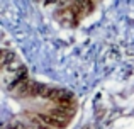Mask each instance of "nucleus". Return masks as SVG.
<instances>
[{"instance_id": "obj_4", "label": "nucleus", "mask_w": 134, "mask_h": 129, "mask_svg": "<svg viewBox=\"0 0 134 129\" xmlns=\"http://www.w3.org/2000/svg\"><path fill=\"white\" fill-rule=\"evenodd\" d=\"M39 119L43 121L44 124H48V126H51V127H56V129H61V127L66 126L65 119H59V117L53 116V114H41Z\"/></svg>"}, {"instance_id": "obj_3", "label": "nucleus", "mask_w": 134, "mask_h": 129, "mask_svg": "<svg viewBox=\"0 0 134 129\" xmlns=\"http://www.w3.org/2000/svg\"><path fill=\"white\" fill-rule=\"evenodd\" d=\"M73 112H75V105L73 104H61V105H56L54 110H51L53 116L59 117V119H65V121H68V117H71Z\"/></svg>"}, {"instance_id": "obj_1", "label": "nucleus", "mask_w": 134, "mask_h": 129, "mask_svg": "<svg viewBox=\"0 0 134 129\" xmlns=\"http://www.w3.org/2000/svg\"><path fill=\"white\" fill-rule=\"evenodd\" d=\"M49 87L43 83L32 82V80H26L22 85L17 87V95L19 97H46Z\"/></svg>"}, {"instance_id": "obj_5", "label": "nucleus", "mask_w": 134, "mask_h": 129, "mask_svg": "<svg viewBox=\"0 0 134 129\" xmlns=\"http://www.w3.org/2000/svg\"><path fill=\"white\" fill-rule=\"evenodd\" d=\"M9 129H26V126L24 124H20V122H14V124H10Z\"/></svg>"}, {"instance_id": "obj_2", "label": "nucleus", "mask_w": 134, "mask_h": 129, "mask_svg": "<svg viewBox=\"0 0 134 129\" xmlns=\"http://www.w3.org/2000/svg\"><path fill=\"white\" fill-rule=\"evenodd\" d=\"M46 99L56 102V105L61 104H73V93L68 90H61V88H49L46 93Z\"/></svg>"}]
</instances>
